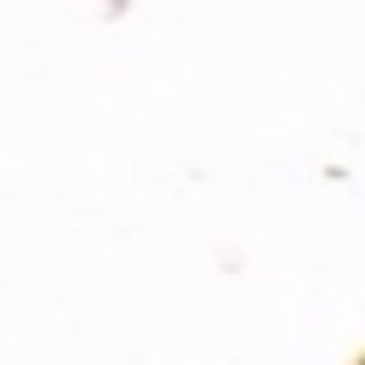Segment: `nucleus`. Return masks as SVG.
Here are the masks:
<instances>
[]
</instances>
